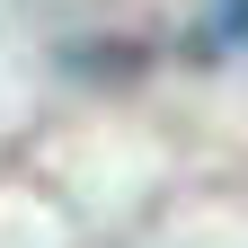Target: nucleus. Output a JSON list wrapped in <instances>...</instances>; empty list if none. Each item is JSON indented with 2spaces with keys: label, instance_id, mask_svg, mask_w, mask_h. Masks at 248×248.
Listing matches in <instances>:
<instances>
[]
</instances>
